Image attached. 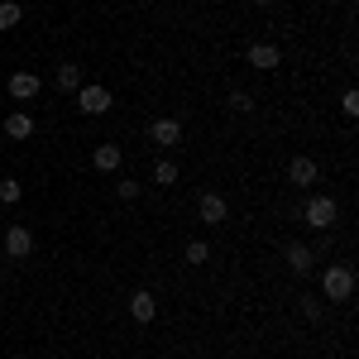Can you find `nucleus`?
Returning <instances> with one entry per match:
<instances>
[{
    "mask_svg": "<svg viewBox=\"0 0 359 359\" xmlns=\"http://www.w3.org/2000/svg\"><path fill=\"white\" fill-rule=\"evenodd\" d=\"M321 297L350 302V297H355V269H350V264H331V269L321 273Z\"/></svg>",
    "mask_w": 359,
    "mask_h": 359,
    "instance_id": "f257e3e1",
    "label": "nucleus"
},
{
    "mask_svg": "<svg viewBox=\"0 0 359 359\" xmlns=\"http://www.w3.org/2000/svg\"><path fill=\"white\" fill-rule=\"evenodd\" d=\"M335 216H340V211H335V201H331V196H311V201L302 206V221L311 225V230H331Z\"/></svg>",
    "mask_w": 359,
    "mask_h": 359,
    "instance_id": "f03ea898",
    "label": "nucleus"
},
{
    "mask_svg": "<svg viewBox=\"0 0 359 359\" xmlns=\"http://www.w3.org/2000/svg\"><path fill=\"white\" fill-rule=\"evenodd\" d=\"M115 101H111V91L106 86H77V111L82 115H106Z\"/></svg>",
    "mask_w": 359,
    "mask_h": 359,
    "instance_id": "7ed1b4c3",
    "label": "nucleus"
},
{
    "mask_svg": "<svg viewBox=\"0 0 359 359\" xmlns=\"http://www.w3.org/2000/svg\"><path fill=\"white\" fill-rule=\"evenodd\" d=\"M29 254H34L29 225H5V259H29Z\"/></svg>",
    "mask_w": 359,
    "mask_h": 359,
    "instance_id": "20e7f679",
    "label": "nucleus"
},
{
    "mask_svg": "<svg viewBox=\"0 0 359 359\" xmlns=\"http://www.w3.org/2000/svg\"><path fill=\"white\" fill-rule=\"evenodd\" d=\"M149 139H154L158 149H177V144H182V120H172V115L154 120V125H149Z\"/></svg>",
    "mask_w": 359,
    "mask_h": 359,
    "instance_id": "39448f33",
    "label": "nucleus"
},
{
    "mask_svg": "<svg viewBox=\"0 0 359 359\" xmlns=\"http://www.w3.org/2000/svg\"><path fill=\"white\" fill-rule=\"evenodd\" d=\"M249 67L278 72V67H283V48H278V43H249Z\"/></svg>",
    "mask_w": 359,
    "mask_h": 359,
    "instance_id": "423d86ee",
    "label": "nucleus"
},
{
    "mask_svg": "<svg viewBox=\"0 0 359 359\" xmlns=\"http://www.w3.org/2000/svg\"><path fill=\"white\" fill-rule=\"evenodd\" d=\"M196 216H201L206 225H221L225 216H230V206H225L221 192H201V201H196Z\"/></svg>",
    "mask_w": 359,
    "mask_h": 359,
    "instance_id": "0eeeda50",
    "label": "nucleus"
},
{
    "mask_svg": "<svg viewBox=\"0 0 359 359\" xmlns=\"http://www.w3.org/2000/svg\"><path fill=\"white\" fill-rule=\"evenodd\" d=\"M39 91H43L39 72H10V96H15V101H34Z\"/></svg>",
    "mask_w": 359,
    "mask_h": 359,
    "instance_id": "6e6552de",
    "label": "nucleus"
},
{
    "mask_svg": "<svg viewBox=\"0 0 359 359\" xmlns=\"http://www.w3.org/2000/svg\"><path fill=\"white\" fill-rule=\"evenodd\" d=\"M316 172H321V168H316V158L297 154V158L287 163V182H292V187H311V182H316Z\"/></svg>",
    "mask_w": 359,
    "mask_h": 359,
    "instance_id": "1a4fd4ad",
    "label": "nucleus"
},
{
    "mask_svg": "<svg viewBox=\"0 0 359 359\" xmlns=\"http://www.w3.org/2000/svg\"><path fill=\"white\" fill-rule=\"evenodd\" d=\"M120 163H125L120 144H96V149H91V168H96V172H115Z\"/></svg>",
    "mask_w": 359,
    "mask_h": 359,
    "instance_id": "9d476101",
    "label": "nucleus"
},
{
    "mask_svg": "<svg viewBox=\"0 0 359 359\" xmlns=\"http://www.w3.org/2000/svg\"><path fill=\"white\" fill-rule=\"evenodd\" d=\"M130 316H135L139 326H144V321H154V316H158V302H154V292H144V287H139L135 297H130Z\"/></svg>",
    "mask_w": 359,
    "mask_h": 359,
    "instance_id": "9b49d317",
    "label": "nucleus"
},
{
    "mask_svg": "<svg viewBox=\"0 0 359 359\" xmlns=\"http://www.w3.org/2000/svg\"><path fill=\"white\" fill-rule=\"evenodd\" d=\"M53 82H57V91H77V86H86V82H82V67H77V62H57Z\"/></svg>",
    "mask_w": 359,
    "mask_h": 359,
    "instance_id": "f8f14e48",
    "label": "nucleus"
},
{
    "mask_svg": "<svg viewBox=\"0 0 359 359\" xmlns=\"http://www.w3.org/2000/svg\"><path fill=\"white\" fill-rule=\"evenodd\" d=\"M5 135H10V139H29V135H34V115H29V111L5 115Z\"/></svg>",
    "mask_w": 359,
    "mask_h": 359,
    "instance_id": "ddd939ff",
    "label": "nucleus"
},
{
    "mask_svg": "<svg viewBox=\"0 0 359 359\" xmlns=\"http://www.w3.org/2000/svg\"><path fill=\"white\" fill-rule=\"evenodd\" d=\"M311 259H316V254L306 245H287V269H292V273H311Z\"/></svg>",
    "mask_w": 359,
    "mask_h": 359,
    "instance_id": "4468645a",
    "label": "nucleus"
},
{
    "mask_svg": "<svg viewBox=\"0 0 359 359\" xmlns=\"http://www.w3.org/2000/svg\"><path fill=\"white\" fill-rule=\"evenodd\" d=\"M206 259H211V245H206V240H192V245L182 249V264H192V269H201Z\"/></svg>",
    "mask_w": 359,
    "mask_h": 359,
    "instance_id": "2eb2a0df",
    "label": "nucleus"
},
{
    "mask_svg": "<svg viewBox=\"0 0 359 359\" xmlns=\"http://www.w3.org/2000/svg\"><path fill=\"white\" fill-rule=\"evenodd\" d=\"M154 182H158V187H172V182H177V163H172V158H158V163H154Z\"/></svg>",
    "mask_w": 359,
    "mask_h": 359,
    "instance_id": "dca6fc26",
    "label": "nucleus"
},
{
    "mask_svg": "<svg viewBox=\"0 0 359 359\" xmlns=\"http://www.w3.org/2000/svg\"><path fill=\"white\" fill-rule=\"evenodd\" d=\"M20 20H25V5H15V0H5V5H0V29H15Z\"/></svg>",
    "mask_w": 359,
    "mask_h": 359,
    "instance_id": "f3484780",
    "label": "nucleus"
},
{
    "mask_svg": "<svg viewBox=\"0 0 359 359\" xmlns=\"http://www.w3.org/2000/svg\"><path fill=\"white\" fill-rule=\"evenodd\" d=\"M20 196H25V187H20L15 177H5V182H0V201H5V206H15Z\"/></svg>",
    "mask_w": 359,
    "mask_h": 359,
    "instance_id": "a211bd4d",
    "label": "nucleus"
},
{
    "mask_svg": "<svg viewBox=\"0 0 359 359\" xmlns=\"http://www.w3.org/2000/svg\"><path fill=\"white\" fill-rule=\"evenodd\" d=\"M230 111L249 115V111H254V96H249V91H230Z\"/></svg>",
    "mask_w": 359,
    "mask_h": 359,
    "instance_id": "6ab92c4d",
    "label": "nucleus"
},
{
    "mask_svg": "<svg viewBox=\"0 0 359 359\" xmlns=\"http://www.w3.org/2000/svg\"><path fill=\"white\" fill-rule=\"evenodd\" d=\"M302 316L306 321H321V316H326V302H321V297H302Z\"/></svg>",
    "mask_w": 359,
    "mask_h": 359,
    "instance_id": "aec40b11",
    "label": "nucleus"
},
{
    "mask_svg": "<svg viewBox=\"0 0 359 359\" xmlns=\"http://www.w3.org/2000/svg\"><path fill=\"white\" fill-rule=\"evenodd\" d=\"M340 111L355 120V115H359V91H345V96H340Z\"/></svg>",
    "mask_w": 359,
    "mask_h": 359,
    "instance_id": "412c9836",
    "label": "nucleus"
},
{
    "mask_svg": "<svg viewBox=\"0 0 359 359\" xmlns=\"http://www.w3.org/2000/svg\"><path fill=\"white\" fill-rule=\"evenodd\" d=\"M115 192L125 196V201H135V196H139V182H120V187H115Z\"/></svg>",
    "mask_w": 359,
    "mask_h": 359,
    "instance_id": "4be33fe9",
    "label": "nucleus"
},
{
    "mask_svg": "<svg viewBox=\"0 0 359 359\" xmlns=\"http://www.w3.org/2000/svg\"><path fill=\"white\" fill-rule=\"evenodd\" d=\"M254 5H273V0H254Z\"/></svg>",
    "mask_w": 359,
    "mask_h": 359,
    "instance_id": "5701e85b",
    "label": "nucleus"
}]
</instances>
